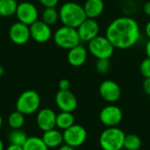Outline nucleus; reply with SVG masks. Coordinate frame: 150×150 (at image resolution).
I'll list each match as a JSON object with an SVG mask.
<instances>
[{
    "mask_svg": "<svg viewBox=\"0 0 150 150\" xmlns=\"http://www.w3.org/2000/svg\"><path fill=\"white\" fill-rule=\"evenodd\" d=\"M29 28L31 38L38 43H45L52 37V30L50 25L42 20L35 21L33 24L29 25Z\"/></svg>",
    "mask_w": 150,
    "mask_h": 150,
    "instance_id": "14",
    "label": "nucleus"
},
{
    "mask_svg": "<svg viewBox=\"0 0 150 150\" xmlns=\"http://www.w3.org/2000/svg\"><path fill=\"white\" fill-rule=\"evenodd\" d=\"M59 19V11L54 7H46L42 12V21L52 25Z\"/></svg>",
    "mask_w": 150,
    "mask_h": 150,
    "instance_id": "24",
    "label": "nucleus"
},
{
    "mask_svg": "<svg viewBox=\"0 0 150 150\" xmlns=\"http://www.w3.org/2000/svg\"><path fill=\"white\" fill-rule=\"evenodd\" d=\"M142 88L145 93L150 96V78H144V81L142 83Z\"/></svg>",
    "mask_w": 150,
    "mask_h": 150,
    "instance_id": "30",
    "label": "nucleus"
},
{
    "mask_svg": "<svg viewBox=\"0 0 150 150\" xmlns=\"http://www.w3.org/2000/svg\"><path fill=\"white\" fill-rule=\"evenodd\" d=\"M110 59H98L96 62V70L99 74H106L110 71Z\"/></svg>",
    "mask_w": 150,
    "mask_h": 150,
    "instance_id": "26",
    "label": "nucleus"
},
{
    "mask_svg": "<svg viewBox=\"0 0 150 150\" xmlns=\"http://www.w3.org/2000/svg\"><path fill=\"white\" fill-rule=\"evenodd\" d=\"M87 57V49L83 45L79 44L69 50L67 59L71 66L81 67L86 62Z\"/></svg>",
    "mask_w": 150,
    "mask_h": 150,
    "instance_id": "16",
    "label": "nucleus"
},
{
    "mask_svg": "<svg viewBox=\"0 0 150 150\" xmlns=\"http://www.w3.org/2000/svg\"><path fill=\"white\" fill-rule=\"evenodd\" d=\"M16 15L19 22L27 25H31L38 20V10L34 4L29 2H23L18 4Z\"/></svg>",
    "mask_w": 150,
    "mask_h": 150,
    "instance_id": "11",
    "label": "nucleus"
},
{
    "mask_svg": "<svg viewBox=\"0 0 150 150\" xmlns=\"http://www.w3.org/2000/svg\"><path fill=\"white\" fill-rule=\"evenodd\" d=\"M101 98L109 103L117 102L121 96V89L120 85L112 80H105L103 81L98 89Z\"/></svg>",
    "mask_w": 150,
    "mask_h": 150,
    "instance_id": "9",
    "label": "nucleus"
},
{
    "mask_svg": "<svg viewBox=\"0 0 150 150\" xmlns=\"http://www.w3.org/2000/svg\"><path fill=\"white\" fill-rule=\"evenodd\" d=\"M4 69L2 65H0V77L4 75Z\"/></svg>",
    "mask_w": 150,
    "mask_h": 150,
    "instance_id": "36",
    "label": "nucleus"
},
{
    "mask_svg": "<svg viewBox=\"0 0 150 150\" xmlns=\"http://www.w3.org/2000/svg\"><path fill=\"white\" fill-rule=\"evenodd\" d=\"M75 124V118L72 112H61L56 115V127L61 130H66Z\"/></svg>",
    "mask_w": 150,
    "mask_h": 150,
    "instance_id": "19",
    "label": "nucleus"
},
{
    "mask_svg": "<svg viewBox=\"0 0 150 150\" xmlns=\"http://www.w3.org/2000/svg\"><path fill=\"white\" fill-rule=\"evenodd\" d=\"M141 74L144 78H150V58L144 59L140 65Z\"/></svg>",
    "mask_w": 150,
    "mask_h": 150,
    "instance_id": "27",
    "label": "nucleus"
},
{
    "mask_svg": "<svg viewBox=\"0 0 150 150\" xmlns=\"http://www.w3.org/2000/svg\"><path fill=\"white\" fill-rule=\"evenodd\" d=\"M25 116L18 111L11 112L8 117V124L11 129H21L25 124Z\"/></svg>",
    "mask_w": 150,
    "mask_h": 150,
    "instance_id": "23",
    "label": "nucleus"
},
{
    "mask_svg": "<svg viewBox=\"0 0 150 150\" xmlns=\"http://www.w3.org/2000/svg\"><path fill=\"white\" fill-rule=\"evenodd\" d=\"M105 36L115 48L127 49L134 47L140 40V25L131 17H119L109 24L105 31Z\"/></svg>",
    "mask_w": 150,
    "mask_h": 150,
    "instance_id": "1",
    "label": "nucleus"
},
{
    "mask_svg": "<svg viewBox=\"0 0 150 150\" xmlns=\"http://www.w3.org/2000/svg\"><path fill=\"white\" fill-rule=\"evenodd\" d=\"M77 33L81 41L89 42L99 35V24L96 19L86 18L77 28Z\"/></svg>",
    "mask_w": 150,
    "mask_h": 150,
    "instance_id": "12",
    "label": "nucleus"
},
{
    "mask_svg": "<svg viewBox=\"0 0 150 150\" xmlns=\"http://www.w3.org/2000/svg\"><path fill=\"white\" fill-rule=\"evenodd\" d=\"M0 150H4V145L1 139H0Z\"/></svg>",
    "mask_w": 150,
    "mask_h": 150,
    "instance_id": "37",
    "label": "nucleus"
},
{
    "mask_svg": "<svg viewBox=\"0 0 150 150\" xmlns=\"http://www.w3.org/2000/svg\"><path fill=\"white\" fill-rule=\"evenodd\" d=\"M126 134L119 127H107L99 137V145L103 150H121Z\"/></svg>",
    "mask_w": 150,
    "mask_h": 150,
    "instance_id": "3",
    "label": "nucleus"
},
{
    "mask_svg": "<svg viewBox=\"0 0 150 150\" xmlns=\"http://www.w3.org/2000/svg\"><path fill=\"white\" fill-rule=\"evenodd\" d=\"M58 150H75V148H73L71 146H69L67 144H62L61 147H59Z\"/></svg>",
    "mask_w": 150,
    "mask_h": 150,
    "instance_id": "35",
    "label": "nucleus"
},
{
    "mask_svg": "<svg viewBox=\"0 0 150 150\" xmlns=\"http://www.w3.org/2000/svg\"><path fill=\"white\" fill-rule=\"evenodd\" d=\"M58 87L60 91H68L70 88V83L68 79H62L58 83Z\"/></svg>",
    "mask_w": 150,
    "mask_h": 150,
    "instance_id": "28",
    "label": "nucleus"
},
{
    "mask_svg": "<svg viewBox=\"0 0 150 150\" xmlns=\"http://www.w3.org/2000/svg\"><path fill=\"white\" fill-rule=\"evenodd\" d=\"M143 12L148 16L150 17V1H148L143 5Z\"/></svg>",
    "mask_w": 150,
    "mask_h": 150,
    "instance_id": "31",
    "label": "nucleus"
},
{
    "mask_svg": "<svg viewBox=\"0 0 150 150\" xmlns=\"http://www.w3.org/2000/svg\"><path fill=\"white\" fill-rule=\"evenodd\" d=\"M62 135L64 144L76 149L82 146L85 142L87 139V131L83 126L74 124L70 127L64 130Z\"/></svg>",
    "mask_w": 150,
    "mask_h": 150,
    "instance_id": "7",
    "label": "nucleus"
},
{
    "mask_svg": "<svg viewBox=\"0 0 150 150\" xmlns=\"http://www.w3.org/2000/svg\"><path fill=\"white\" fill-rule=\"evenodd\" d=\"M145 52H146V55L148 58H150V39L147 41L146 45H145Z\"/></svg>",
    "mask_w": 150,
    "mask_h": 150,
    "instance_id": "32",
    "label": "nucleus"
},
{
    "mask_svg": "<svg viewBox=\"0 0 150 150\" xmlns=\"http://www.w3.org/2000/svg\"><path fill=\"white\" fill-rule=\"evenodd\" d=\"M24 150H48L47 146L45 144L41 137L31 136L28 137L25 144L23 145Z\"/></svg>",
    "mask_w": 150,
    "mask_h": 150,
    "instance_id": "20",
    "label": "nucleus"
},
{
    "mask_svg": "<svg viewBox=\"0 0 150 150\" xmlns=\"http://www.w3.org/2000/svg\"><path fill=\"white\" fill-rule=\"evenodd\" d=\"M88 50L97 60L110 59L115 51V47L106 36L98 35L88 42Z\"/></svg>",
    "mask_w": 150,
    "mask_h": 150,
    "instance_id": "6",
    "label": "nucleus"
},
{
    "mask_svg": "<svg viewBox=\"0 0 150 150\" xmlns=\"http://www.w3.org/2000/svg\"><path fill=\"white\" fill-rule=\"evenodd\" d=\"M59 18L63 25L77 28L87 17L83 6L75 2H67L60 8Z\"/></svg>",
    "mask_w": 150,
    "mask_h": 150,
    "instance_id": "2",
    "label": "nucleus"
},
{
    "mask_svg": "<svg viewBox=\"0 0 150 150\" xmlns=\"http://www.w3.org/2000/svg\"><path fill=\"white\" fill-rule=\"evenodd\" d=\"M5 150H24V149H23V147H21V146H17V145L10 144Z\"/></svg>",
    "mask_w": 150,
    "mask_h": 150,
    "instance_id": "33",
    "label": "nucleus"
},
{
    "mask_svg": "<svg viewBox=\"0 0 150 150\" xmlns=\"http://www.w3.org/2000/svg\"><path fill=\"white\" fill-rule=\"evenodd\" d=\"M54 41L59 47L69 50L79 45L81 40L76 28L62 25L55 31L54 34Z\"/></svg>",
    "mask_w": 150,
    "mask_h": 150,
    "instance_id": "5",
    "label": "nucleus"
},
{
    "mask_svg": "<svg viewBox=\"0 0 150 150\" xmlns=\"http://www.w3.org/2000/svg\"><path fill=\"white\" fill-rule=\"evenodd\" d=\"M99 119L101 123L105 127H114L122 121L123 112L119 106L108 105L101 110L99 113Z\"/></svg>",
    "mask_w": 150,
    "mask_h": 150,
    "instance_id": "8",
    "label": "nucleus"
},
{
    "mask_svg": "<svg viewBox=\"0 0 150 150\" xmlns=\"http://www.w3.org/2000/svg\"><path fill=\"white\" fill-rule=\"evenodd\" d=\"M40 105V97L33 90L22 92L16 101V110L24 115H31L38 112Z\"/></svg>",
    "mask_w": 150,
    "mask_h": 150,
    "instance_id": "4",
    "label": "nucleus"
},
{
    "mask_svg": "<svg viewBox=\"0 0 150 150\" xmlns=\"http://www.w3.org/2000/svg\"><path fill=\"white\" fill-rule=\"evenodd\" d=\"M83 9L88 18L96 19L104 12L105 3L103 0H87L83 4Z\"/></svg>",
    "mask_w": 150,
    "mask_h": 150,
    "instance_id": "17",
    "label": "nucleus"
},
{
    "mask_svg": "<svg viewBox=\"0 0 150 150\" xmlns=\"http://www.w3.org/2000/svg\"><path fill=\"white\" fill-rule=\"evenodd\" d=\"M2 126H3V118H2V116L0 115V129H1V127H2Z\"/></svg>",
    "mask_w": 150,
    "mask_h": 150,
    "instance_id": "38",
    "label": "nucleus"
},
{
    "mask_svg": "<svg viewBox=\"0 0 150 150\" xmlns=\"http://www.w3.org/2000/svg\"><path fill=\"white\" fill-rule=\"evenodd\" d=\"M45 7H55L59 0H38Z\"/></svg>",
    "mask_w": 150,
    "mask_h": 150,
    "instance_id": "29",
    "label": "nucleus"
},
{
    "mask_svg": "<svg viewBox=\"0 0 150 150\" xmlns=\"http://www.w3.org/2000/svg\"><path fill=\"white\" fill-rule=\"evenodd\" d=\"M54 100L57 107L62 112H73L78 105L76 97L69 90L59 91L55 95Z\"/></svg>",
    "mask_w": 150,
    "mask_h": 150,
    "instance_id": "10",
    "label": "nucleus"
},
{
    "mask_svg": "<svg viewBox=\"0 0 150 150\" xmlns=\"http://www.w3.org/2000/svg\"><path fill=\"white\" fill-rule=\"evenodd\" d=\"M27 138L28 136L26 135V134L21 129H12V131L10 132L8 136L10 144L21 146V147H23Z\"/></svg>",
    "mask_w": 150,
    "mask_h": 150,
    "instance_id": "22",
    "label": "nucleus"
},
{
    "mask_svg": "<svg viewBox=\"0 0 150 150\" xmlns=\"http://www.w3.org/2000/svg\"><path fill=\"white\" fill-rule=\"evenodd\" d=\"M42 140L48 149H55L59 148L62 145L63 142V135L62 133L55 128L43 132Z\"/></svg>",
    "mask_w": 150,
    "mask_h": 150,
    "instance_id": "18",
    "label": "nucleus"
},
{
    "mask_svg": "<svg viewBox=\"0 0 150 150\" xmlns=\"http://www.w3.org/2000/svg\"><path fill=\"white\" fill-rule=\"evenodd\" d=\"M56 113L50 108H43L40 110L36 116V123L38 127L43 131H48L56 127Z\"/></svg>",
    "mask_w": 150,
    "mask_h": 150,
    "instance_id": "15",
    "label": "nucleus"
},
{
    "mask_svg": "<svg viewBox=\"0 0 150 150\" xmlns=\"http://www.w3.org/2000/svg\"><path fill=\"white\" fill-rule=\"evenodd\" d=\"M145 34L149 39H150V20L145 25Z\"/></svg>",
    "mask_w": 150,
    "mask_h": 150,
    "instance_id": "34",
    "label": "nucleus"
},
{
    "mask_svg": "<svg viewBox=\"0 0 150 150\" xmlns=\"http://www.w3.org/2000/svg\"><path fill=\"white\" fill-rule=\"evenodd\" d=\"M142 147V140L136 134H127L124 140L123 149L127 150H139Z\"/></svg>",
    "mask_w": 150,
    "mask_h": 150,
    "instance_id": "25",
    "label": "nucleus"
},
{
    "mask_svg": "<svg viewBox=\"0 0 150 150\" xmlns=\"http://www.w3.org/2000/svg\"><path fill=\"white\" fill-rule=\"evenodd\" d=\"M9 37L11 40L17 45L25 44L31 38L29 25L21 22H16L10 27Z\"/></svg>",
    "mask_w": 150,
    "mask_h": 150,
    "instance_id": "13",
    "label": "nucleus"
},
{
    "mask_svg": "<svg viewBox=\"0 0 150 150\" xmlns=\"http://www.w3.org/2000/svg\"><path fill=\"white\" fill-rule=\"evenodd\" d=\"M18 4L16 0H0V16L11 17L16 14Z\"/></svg>",
    "mask_w": 150,
    "mask_h": 150,
    "instance_id": "21",
    "label": "nucleus"
}]
</instances>
